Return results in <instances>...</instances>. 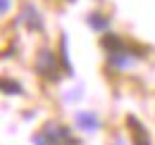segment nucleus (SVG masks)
<instances>
[{"mask_svg":"<svg viewBox=\"0 0 155 145\" xmlns=\"http://www.w3.org/2000/svg\"><path fill=\"white\" fill-rule=\"evenodd\" d=\"M5 7H7V0H0V12H2Z\"/></svg>","mask_w":155,"mask_h":145,"instance_id":"1","label":"nucleus"}]
</instances>
